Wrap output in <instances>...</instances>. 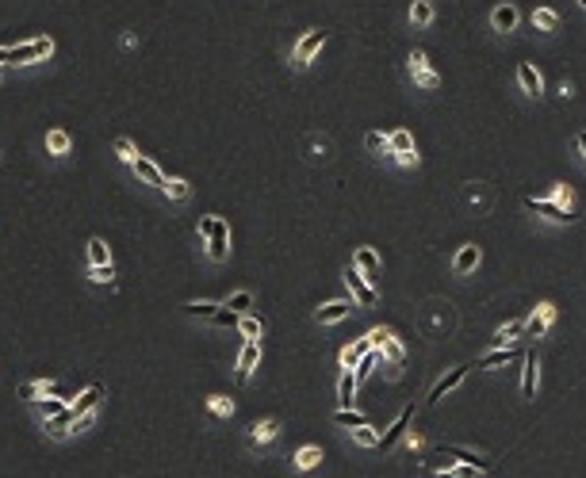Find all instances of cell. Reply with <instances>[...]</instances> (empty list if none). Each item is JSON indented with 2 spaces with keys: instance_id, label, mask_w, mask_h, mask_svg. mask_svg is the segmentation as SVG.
I'll return each instance as SVG.
<instances>
[{
  "instance_id": "obj_41",
  "label": "cell",
  "mask_w": 586,
  "mask_h": 478,
  "mask_svg": "<svg viewBox=\"0 0 586 478\" xmlns=\"http://www.w3.org/2000/svg\"><path fill=\"white\" fill-rule=\"evenodd\" d=\"M215 310H218V303H184V314H192V318H207L211 321Z\"/></svg>"
},
{
  "instance_id": "obj_46",
  "label": "cell",
  "mask_w": 586,
  "mask_h": 478,
  "mask_svg": "<svg viewBox=\"0 0 586 478\" xmlns=\"http://www.w3.org/2000/svg\"><path fill=\"white\" fill-rule=\"evenodd\" d=\"M395 161H398V165H403V168H418V150H410V153H395Z\"/></svg>"
},
{
  "instance_id": "obj_26",
  "label": "cell",
  "mask_w": 586,
  "mask_h": 478,
  "mask_svg": "<svg viewBox=\"0 0 586 478\" xmlns=\"http://www.w3.org/2000/svg\"><path fill=\"white\" fill-rule=\"evenodd\" d=\"M368 348H372V345H368V337H361L356 345H349L345 352H341V368H345V371H353L356 363H361V356L368 352Z\"/></svg>"
},
{
  "instance_id": "obj_40",
  "label": "cell",
  "mask_w": 586,
  "mask_h": 478,
  "mask_svg": "<svg viewBox=\"0 0 586 478\" xmlns=\"http://www.w3.org/2000/svg\"><path fill=\"white\" fill-rule=\"evenodd\" d=\"M548 199H552V203H559V207H571V210H575V191L567 188V184H556Z\"/></svg>"
},
{
  "instance_id": "obj_42",
  "label": "cell",
  "mask_w": 586,
  "mask_h": 478,
  "mask_svg": "<svg viewBox=\"0 0 586 478\" xmlns=\"http://www.w3.org/2000/svg\"><path fill=\"white\" fill-rule=\"evenodd\" d=\"M238 318H242V314L226 310V306H218V310L211 314V321H215V326H223V329H234V326H238Z\"/></svg>"
},
{
  "instance_id": "obj_3",
  "label": "cell",
  "mask_w": 586,
  "mask_h": 478,
  "mask_svg": "<svg viewBox=\"0 0 586 478\" xmlns=\"http://www.w3.org/2000/svg\"><path fill=\"white\" fill-rule=\"evenodd\" d=\"M326 38H330V31H322V27H314V31H307L303 38L295 43V50H291V61H295V69H307L314 61V54L326 46Z\"/></svg>"
},
{
  "instance_id": "obj_38",
  "label": "cell",
  "mask_w": 586,
  "mask_h": 478,
  "mask_svg": "<svg viewBox=\"0 0 586 478\" xmlns=\"http://www.w3.org/2000/svg\"><path fill=\"white\" fill-rule=\"evenodd\" d=\"M108 245H104V238H92L88 241V264H108Z\"/></svg>"
},
{
  "instance_id": "obj_9",
  "label": "cell",
  "mask_w": 586,
  "mask_h": 478,
  "mask_svg": "<svg viewBox=\"0 0 586 478\" xmlns=\"http://www.w3.org/2000/svg\"><path fill=\"white\" fill-rule=\"evenodd\" d=\"M517 23H521V12H517V4H510V0L491 12V31H498V35H514Z\"/></svg>"
},
{
  "instance_id": "obj_8",
  "label": "cell",
  "mask_w": 586,
  "mask_h": 478,
  "mask_svg": "<svg viewBox=\"0 0 586 478\" xmlns=\"http://www.w3.org/2000/svg\"><path fill=\"white\" fill-rule=\"evenodd\" d=\"M517 88L529 96V100H540V96H544V77L536 73L533 61H521V66H517Z\"/></svg>"
},
{
  "instance_id": "obj_5",
  "label": "cell",
  "mask_w": 586,
  "mask_h": 478,
  "mask_svg": "<svg viewBox=\"0 0 586 478\" xmlns=\"http://www.w3.org/2000/svg\"><path fill=\"white\" fill-rule=\"evenodd\" d=\"M345 283H349V291H353L356 306H376V298H379V287H372V283L364 280V272L356 268V264H349V268H345Z\"/></svg>"
},
{
  "instance_id": "obj_24",
  "label": "cell",
  "mask_w": 586,
  "mask_h": 478,
  "mask_svg": "<svg viewBox=\"0 0 586 478\" xmlns=\"http://www.w3.org/2000/svg\"><path fill=\"white\" fill-rule=\"evenodd\" d=\"M517 337H525V321H506V326H498V333H494V345L506 348L510 341H517Z\"/></svg>"
},
{
  "instance_id": "obj_4",
  "label": "cell",
  "mask_w": 586,
  "mask_h": 478,
  "mask_svg": "<svg viewBox=\"0 0 586 478\" xmlns=\"http://www.w3.org/2000/svg\"><path fill=\"white\" fill-rule=\"evenodd\" d=\"M525 210H533V215L548 218V222H559V226H575V222H579V215H575L571 207H559V203H552V199H533V196H525Z\"/></svg>"
},
{
  "instance_id": "obj_28",
  "label": "cell",
  "mask_w": 586,
  "mask_h": 478,
  "mask_svg": "<svg viewBox=\"0 0 586 478\" xmlns=\"http://www.w3.org/2000/svg\"><path fill=\"white\" fill-rule=\"evenodd\" d=\"M379 352L387 356V363H403L406 348H403V341H398L395 333H387V337H384V345H379Z\"/></svg>"
},
{
  "instance_id": "obj_18",
  "label": "cell",
  "mask_w": 586,
  "mask_h": 478,
  "mask_svg": "<svg viewBox=\"0 0 586 478\" xmlns=\"http://www.w3.org/2000/svg\"><path fill=\"white\" fill-rule=\"evenodd\" d=\"M257 360H260V345L253 337H246V345H242V352H238V379H249V371L257 368Z\"/></svg>"
},
{
  "instance_id": "obj_33",
  "label": "cell",
  "mask_w": 586,
  "mask_h": 478,
  "mask_svg": "<svg viewBox=\"0 0 586 478\" xmlns=\"http://www.w3.org/2000/svg\"><path fill=\"white\" fill-rule=\"evenodd\" d=\"M364 150H368V153H376V157H384V153H391V145H387V134H379V131H368V134H364Z\"/></svg>"
},
{
  "instance_id": "obj_37",
  "label": "cell",
  "mask_w": 586,
  "mask_h": 478,
  "mask_svg": "<svg viewBox=\"0 0 586 478\" xmlns=\"http://www.w3.org/2000/svg\"><path fill=\"white\" fill-rule=\"evenodd\" d=\"M353 440L361 444V448H379V433L372 425H361V428H353Z\"/></svg>"
},
{
  "instance_id": "obj_27",
  "label": "cell",
  "mask_w": 586,
  "mask_h": 478,
  "mask_svg": "<svg viewBox=\"0 0 586 478\" xmlns=\"http://www.w3.org/2000/svg\"><path fill=\"white\" fill-rule=\"evenodd\" d=\"M73 428V413H69V406H65L62 413H54V417H46V433L50 436H65Z\"/></svg>"
},
{
  "instance_id": "obj_47",
  "label": "cell",
  "mask_w": 586,
  "mask_h": 478,
  "mask_svg": "<svg viewBox=\"0 0 586 478\" xmlns=\"http://www.w3.org/2000/svg\"><path fill=\"white\" fill-rule=\"evenodd\" d=\"M211 410L215 413H234V402L223 398V394H215V398H211Z\"/></svg>"
},
{
  "instance_id": "obj_45",
  "label": "cell",
  "mask_w": 586,
  "mask_h": 478,
  "mask_svg": "<svg viewBox=\"0 0 586 478\" xmlns=\"http://www.w3.org/2000/svg\"><path fill=\"white\" fill-rule=\"evenodd\" d=\"M65 406H69L65 398H46V402H43V417H54V413H62Z\"/></svg>"
},
{
  "instance_id": "obj_31",
  "label": "cell",
  "mask_w": 586,
  "mask_h": 478,
  "mask_svg": "<svg viewBox=\"0 0 586 478\" xmlns=\"http://www.w3.org/2000/svg\"><path fill=\"white\" fill-rule=\"evenodd\" d=\"M387 145H391V153H410L414 150V134L410 131H391Z\"/></svg>"
},
{
  "instance_id": "obj_51",
  "label": "cell",
  "mask_w": 586,
  "mask_h": 478,
  "mask_svg": "<svg viewBox=\"0 0 586 478\" xmlns=\"http://www.w3.org/2000/svg\"><path fill=\"white\" fill-rule=\"evenodd\" d=\"M579 4H582V8H586V0H579Z\"/></svg>"
},
{
  "instance_id": "obj_36",
  "label": "cell",
  "mask_w": 586,
  "mask_h": 478,
  "mask_svg": "<svg viewBox=\"0 0 586 478\" xmlns=\"http://www.w3.org/2000/svg\"><path fill=\"white\" fill-rule=\"evenodd\" d=\"M456 463H460V459H456L452 451H437L433 459H426V471H452Z\"/></svg>"
},
{
  "instance_id": "obj_25",
  "label": "cell",
  "mask_w": 586,
  "mask_h": 478,
  "mask_svg": "<svg viewBox=\"0 0 586 478\" xmlns=\"http://www.w3.org/2000/svg\"><path fill=\"white\" fill-rule=\"evenodd\" d=\"M319 463H322V448H319V444H307V448L295 451V467H299V471H311V467H319Z\"/></svg>"
},
{
  "instance_id": "obj_16",
  "label": "cell",
  "mask_w": 586,
  "mask_h": 478,
  "mask_svg": "<svg viewBox=\"0 0 586 478\" xmlns=\"http://www.w3.org/2000/svg\"><path fill=\"white\" fill-rule=\"evenodd\" d=\"M130 168H134V176L142 184H150V188H161V184H165V173H161L150 157H134V161H130Z\"/></svg>"
},
{
  "instance_id": "obj_30",
  "label": "cell",
  "mask_w": 586,
  "mask_h": 478,
  "mask_svg": "<svg viewBox=\"0 0 586 478\" xmlns=\"http://www.w3.org/2000/svg\"><path fill=\"white\" fill-rule=\"evenodd\" d=\"M510 360H514V348H494V352H487L483 356V360H479L475 363V368H502V363H510Z\"/></svg>"
},
{
  "instance_id": "obj_39",
  "label": "cell",
  "mask_w": 586,
  "mask_h": 478,
  "mask_svg": "<svg viewBox=\"0 0 586 478\" xmlns=\"http://www.w3.org/2000/svg\"><path fill=\"white\" fill-rule=\"evenodd\" d=\"M249 306H253V295H249V291H238V295L226 298V310H234V314H246Z\"/></svg>"
},
{
  "instance_id": "obj_43",
  "label": "cell",
  "mask_w": 586,
  "mask_h": 478,
  "mask_svg": "<svg viewBox=\"0 0 586 478\" xmlns=\"http://www.w3.org/2000/svg\"><path fill=\"white\" fill-rule=\"evenodd\" d=\"M238 329H242L246 337H253V341L260 337V321H257V318H249V314H242V318H238Z\"/></svg>"
},
{
  "instance_id": "obj_2",
  "label": "cell",
  "mask_w": 586,
  "mask_h": 478,
  "mask_svg": "<svg viewBox=\"0 0 586 478\" xmlns=\"http://www.w3.org/2000/svg\"><path fill=\"white\" fill-rule=\"evenodd\" d=\"M54 54V43L50 38H31V43H20V46H8V61L12 66H31V61H43Z\"/></svg>"
},
{
  "instance_id": "obj_19",
  "label": "cell",
  "mask_w": 586,
  "mask_h": 478,
  "mask_svg": "<svg viewBox=\"0 0 586 478\" xmlns=\"http://www.w3.org/2000/svg\"><path fill=\"white\" fill-rule=\"evenodd\" d=\"M463 375H468V368H452L449 375H441V379H437V386L429 391V402H441L449 391H456V386L463 383Z\"/></svg>"
},
{
  "instance_id": "obj_48",
  "label": "cell",
  "mask_w": 586,
  "mask_h": 478,
  "mask_svg": "<svg viewBox=\"0 0 586 478\" xmlns=\"http://www.w3.org/2000/svg\"><path fill=\"white\" fill-rule=\"evenodd\" d=\"M575 150H579V157L586 161V131H579V134H575Z\"/></svg>"
},
{
  "instance_id": "obj_13",
  "label": "cell",
  "mask_w": 586,
  "mask_h": 478,
  "mask_svg": "<svg viewBox=\"0 0 586 478\" xmlns=\"http://www.w3.org/2000/svg\"><path fill=\"white\" fill-rule=\"evenodd\" d=\"M43 394H58V398H69L65 394V386L58 383H50V379H31V383H23L20 386V398H31V402H39Z\"/></svg>"
},
{
  "instance_id": "obj_50",
  "label": "cell",
  "mask_w": 586,
  "mask_h": 478,
  "mask_svg": "<svg viewBox=\"0 0 586 478\" xmlns=\"http://www.w3.org/2000/svg\"><path fill=\"white\" fill-rule=\"evenodd\" d=\"M4 61H8V46H0V66H4Z\"/></svg>"
},
{
  "instance_id": "obj_44",
  "label": "cell",
  "mask_w": 586,
  "mask_h": 478,
  "mask_svg": "<svg viewBox=\"0 0 586 478\" xmlns=\"http://www.w3.org/2000/svg\"><path fill=\"white\" fill-rule=\"evenodd\" d=\"M116 153H119V157L127 161V165H130V161L138 157V153H134V142H130V138H116Z\"/></svg>"
},
{
  "instance_id": "obj_1",
  "label": "cell",
  "mask_w": 586,
  "mask_h": 478,
  "mask_svg": "<svg viewBox=\"0 0 586 478\" xmlns=\"http://www.w3.org/2000/svg\"><path fill=\"white\" fill-rule=\"evenodd\" d=\"M200 233L207 238V253L215 256V261H226V253H230V226L223 222V218H200Z\"/></svg>"
},
{
  "instance_id": "obj_7",
  "label": "cell",
  "mask_w": 586,
  "mask_h": 478,
  "mask_svg": "<svg viewBox=\"0 0 586 478\" xmlns=\"http://www.w3.org/2000/svg\"><path fill=\"white\" fill-rule=\"evenodd\" d=\"M410 77H414V85H418V88H426V92L441 88V73H433V69H429V58H426L421 50H414V54H410Z\"/></svg>"
},
{
  "instance_id": "obj_23",
  "label": "cell",
  "mask_w": 586,
  "mask_h": 478,
  "mask_svg": "<svg viewBox=\"0 0 586 478\" xmlns=\"http://www.w3.org/2000/svg\"><path fill=\"white\" fill-rule=\"evenodd\" d=\"M410 23L414 27H429V23H433V0H414L410 4Z\"/></svg>"
},
{
  "instance_id": "obj_6",
  "label": "cell",
  "mask_w": 586,
  "mask_h": 478,
  "mask_svg": "<svg viewBox=\"0 0 586 478\" xmlns=\"http://www.w3.org/2000/svg\"><path fill=\"white\" fill-rule=\"evenodd\" d=\"M552 321H556V306L552 303H536V310L525 318V337H548V329H552Z\"/></svg>"
},
{
  "instance_id": "obj_17",
  "label": "cell",
  "mask_w": 586,
  "mask_h": 478,
  "mask_svg": "<svg viewBox=\"0 0 586 478\" xmlns=\"http://www.w3.org/2000/svg\"><path fill=\"white\" fill-rule=\"evenodd\" d=\"M410 417H414V406H406L403 413H398V421H395V425H391L387 433L379 436V448H395V444L403 440V433L410 428Z\"/></svg>"
},
{
  "instance_id": "obj_12",
  "label": "cell",
  "mask_w": 586,
  "mask_h": 478,
  "mask_svg": "<svg viewBox=\"0 0 586 478\" xmlns=\"http://www.w3.org/2000/svg\"><path fill=\"white\" fill-rule=\"evenodd\" d=\"M479 261H483V249H479V245H460V249H456V256H452V272L456 275H468V272L479 268Z\"/></svg>"
},
{
  "instance_id": "obj_10",
  "label": "cell",
  "mask_w": 586,
  "mask_h": 478,
  "mask_svg": "<svg viewBox=\"0 0 586 478\" xmlns=\"http://www.w3.org/2000/svg\"><path fill=\"white\" fill-rule=\"evenodd\" d=\"M104 398V386H88V391H81L77 402H69V413H73V425H81L85 417H92V410L100 406Z\"/></svg>"
},
{
  "instance_id": "obj_20",
  "label": "cell",
  "mask_w": 586,
  "mask_h": 478,
  "mask_svg": "<svg viewBox=\"0 0 586 478\" xmlns=\"http://www.w3.org/2000/svg\"><path fill=\"white\" fill-rule=\"evenodd\" d=\"M533 27L540 31V35L559 31V12H556V8H533Z\"/></svg>"
},
{
  "instance_id": "obj_35",
  "label": "cell",
  "mask_w": 586,
  "mask_h": 478,
  "mask_svg": "<svg viewBox=\"0 0 586 478\" xmlns=\"http://www.w3.org/2000/svg\"><path fill=\"white\" fill-rule=\"evenodd\" d=\"M88 280H92V283H108V287H111V283H116V268H111V261L108 264H88Z\"/></svg>"
},
{
  "instance_id": "obj_15",
  "label": "cell",
  "mask_w": 586,
  "mask_h": 478,
  "mask_svg": "<svg viewBox=\"0 0 586 478\" xmlns=\"http://www.w3.org/2000/svg\"><path fill=\"white\" fill-rule=\"evenodd\" d=\"M353 306H356V303H349V298H337V303L319 306V314H314V318H319L322 326H337V321H345L349 314H353Z\"/></svg>"
},
{
  "instance_id": "obj_32",
  "label": "cell",
  "mask_w": 586,
  "mask_h": 478,
  "mask_svg": "<svg viewBox=\"0 0 586 478\" xmlns=\"http://www.w3.org/2000/svg\"><path fill=\"white\" fill-rule=\"evenodd\" d=\"M46 150H50L54 157H65V153H69V134H65V131H50V134H46Z\"/></svg>"
},
{
  "instance_id": "obj_34",
  "label": "cell",
  "mask_w": 586,
  "mask_h": 478,
  "mask_svg": "<svg viewBox=\"0 0 586 478\" xmlns=\"http://www.w3.org/2000/svg\"><path fill=\"white\" fill-rule=\"evenodd\" d=\"M333 421H337V425H345V428H361V425H368V417H364V413H356L353 406H349V410H337V413H333Z\"/></svg>"
},
{
  "instance_id": "obj_22",
  "label": "cell",
  "mask_w": 586,
  "mask_h": 478,
  "mask_svg": "<svg viewBox=\"0 0 586 478\" xmlns=\"http://www.w3.org/2000/svg\"><path fill=\"white\" fill-rule=\"evenodd\" d=\"M276 433H280V421H257L249 428V444H268V440H276Z\"/></svg>"
},
{
  "instance_id": "obj_49",
  "label": "cell",
  "mask_w": 586,
  "mask_h": 478,
  "mask_svg": "<svg viewBox=\"0 0 586 478\" xmlns=\"http://www.w3.org/2000/svg\"><path fill=\"white\" fill-rule=\"evenodd\" d=\"M426 478H460V475H456V467H452V471H437V475L426 471Z\"/></svg>"
},
{
  "instance_id": "obj_21",
  "label": "cell",
  "mask_w": 586,
  "mask_h": 478,
  "mask_svg": "<svg viewBox=\"0 0 586 478\" xmlns=\"http://www.w3.org/2000/svg\"><path fill=\"white\" fill-rule=\"evenodd\" d=\"M353 394H356V375H353V371H341V379H337V406L349 410V406H353Z\"/></svg>"
},
{
  "instance_id": "obj_11",
  "label": "cell",
  "mask_w": 586,
  "mask_h": 478,
  "mask_svg": "<svg viewBox=\"0 0 586 478\" xmlns=\"http://www.w3.org/2000/svg\"><path fill=\"white\" fill-rule=\"evenodd\" d=\"M536 375H540V360H536V348H529V352L521 356V394H525V398L536 394Z\"/></svg>"
},
{
  "instance_id": "obj_29",
  "label": "cell",
  "mask_w": 586,
  "mask_h": 478,
  "mask_svg": "<svg viewBox=\"0 0 586 478\" xmlns=\"http://www.w3.org/2000/svg\"><path fill=\"white\" fill-rule=\"evenodd\" d=\"M161 191H165L169 199H176V203H184V199H188V180H181V176H169V180L161 184Z\"/></svg>"
},
{
  "instance_id": "obj_14",
  "label": "cell",
  "mask_w": 586,
  "mask_h": 478,
  "mask_svg": "<svg viewBox=\"0 0 586 478\" xmlns=\"http://www.w3.org/2000/svg\"><path fill=\"white\" fill-rule=\"evenodd\" d=\"M353 264L364 272V280H368L372 287H379V253H376V249H368V245L356 249V261Z\"/></svg>"
}]
</instances>
